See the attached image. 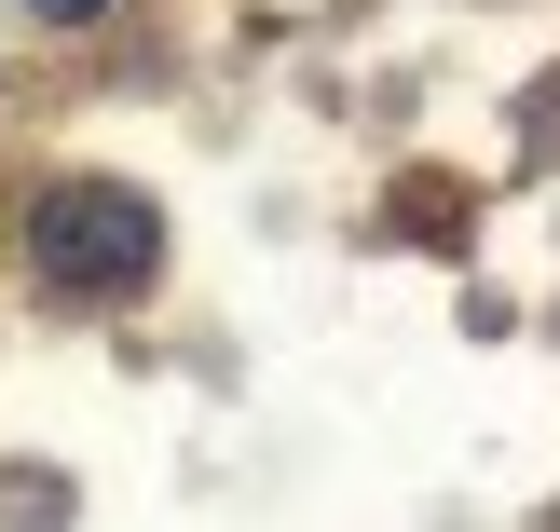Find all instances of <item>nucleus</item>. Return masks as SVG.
I'll list each match as a JSON object with an SVG mask.
<instances>
[{
	"instance_id": "f257e3e1",
	"label": "nucleus",
	"mask_w": 560,
	"mask_h": 532,
	"mask_svg": "<svg viewBox=\"0 0 560 532\" xmlns=\"http://www.w3.org/2000/svg\"><path fill=\"white\" fill-rule=\"evenodd\" d=\"M27 273H42L55 300H137L164 273L151 191H124V178H55L42 205H27Z\"/></svg>"
},
{
	"instance_id": "f03ea898",
	"label": "nucleus",
	"mask_w": 560,
	"mask_h": 532,
	"mask_svg": "<svg viewBox=\"0 0 560 532\" xmlns=\"http://www.w3.org/2000/svg\"><path fill=\"white\" fill-rule=\"evenodd\" d=\"M27 14H42V27H82V14H109V0H27Z\"/></svg>"
}]
</instances>
